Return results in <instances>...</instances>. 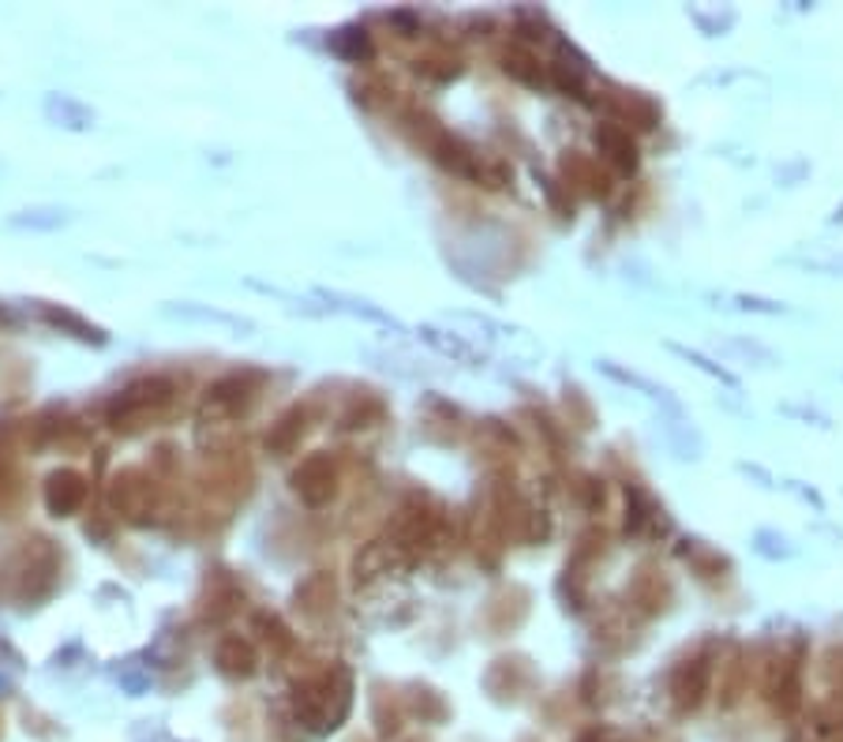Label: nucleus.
<instances>
[{"label": "nucleus", "mask_w": 843, "mask_h": 742, "mask_svg": "<svg viewBox=\"0 0 843 742\" xmlns=\"http://www.w3.org/2000/svg\"><path fill=\"white\" fill-rule=\"evenodd\" d=\"M832 222H836V225L843 222V206H836V214H832Z\"/></svg>", "instance_id": "nucleus-21"}, {"label": "nucleus", "mask_w": 843, "mask_h": 742, "mask_svg": "<svg viewBox=\"0 0 843 742\" xmlns=\"http://www.w3.org/2000/svg\"><path fill=\"white\" fill-rule=\"evenodd\" d=\"M709 694V664L705 660H690L671 675V698L679 712H693Z\"/></svg>", "instance_id": "nucleus-2"}, {"label": "nucleus", "mask_w": 843, "mask_h": 742, "mask_svg": "<svg viewBox=\"0 0 843 742\" xmlns=\"http://www.w3.org/2000/svg\"><path fill=\"white\" fill-rule=\"evenodd\" d=\"M720 349L728 353V356H739V360H758L761 368H772V364H776V353L765 349V345H758V342H739V338H731V342H723Z\"/></svg>", "instance_id": "nucleus-14"}, {"label": "nucleus", "mask_w": 843, "mask_h": 742, "mask_svg": "<svg viewBox=\"0 0 843 742\" xmlns=\"http://www.w3.org/2000/svg\"><path fill=\"white\" fill-rule=\"evenodd\" d=\"M217 668H222L225 675H233V679L252 675V671H255L252 646H247V641H241V638H225L222 649H217Z\"/></svg>", "instance_id": "nucleus-8"}, {"label": "nucleus", "mask_w": 843, "mask_h": 742, "mask_svg": "<svg viewBox=\"0 0 843 742\" xmlns=\"http://www.w3.org/2000/svg\"><path fill=\"white\" fill-rule=\"evenodd\" d=\"M668 353H674L679 360H687V364H693L698 372H705V375H712V379H720L723 387H731V390H739V379L731 375L723 364H717V360H709L705 353H698V349H687V345H674V342H668Z\"/></svg>", "instance_id": "nucleus-11"}, {"label": "nucleus", "mask_w": 843, "mask_h": 742, "mask_svg": "<svg viewBox=\"0 0 843 742\" xmlns=\"http://www.w3.org/2000/svg\"><path fill=\"white\" fill-rule=\"evenodd\" d=\"M64 222L68 217L61 211H23L19 217H12V225H31V230H57Z\"/></svg>", "instance_id": "nucleus-16"}, {"label": "nucleus", "mask_w": 843, "mask_h": 742, "mask_svg": "<svg viewBox=\"0 0 843 742\" xmlns=\"http://www.w3.org/2000/svg\"><path fill=\"white\" fill-rule=\"evenodd\" d=\"M783 413H788V417H799V420L817 424V428H832V420L825 417V413H817V409H802V405H783Z\"/></svg>", "instance_id": "nucleus-18"}, {"label": "nucleus", "mask_w": 843, "mask_h": 742, "mask_svg": "<svg viewBox=\"0 0 843 742\" xmlns=\"http://www.w3.org/2000/svg\"><path fill=\"white\" fill-rule=\"evenodd\" d=\"M319 301H326V308H331V312H349V315H364V319H372V323H383V326H390V331H402V326H398V319H394V315H386L383 308H375V304L360 301V296H349V293H331V289H323V293H319Z\"/></svg>", "instance_id": "nucleus-5"}, {"label": "nucleus", "mask_w": 843, "mask_h": 742, "mask_svg": "<svg viewBox=\"0 0 843 742\" xmlns=\"http://www.w3.org/2000/svg\"><path fill=\"white\" fill-rule=\"evenodd\" d=\"M728 301H731V308H739V312H758V315H783L788 312L776 301H761V296H746V293H735V296H728Z\"/></svg>", "instance_id": "nucleus-15"}, {"label": "nucleus", "mask_w": 843, "mask_h": 742, "mask_svg": "<svg viewBox=\"0 0 843 742\" xmlns=\"http://www.w3.org/2000/svg\"><path fill=\"white\" fill-rule=\"evenodd\" d=\"M446 323L450 326H461V338L473 345L476 353H495L499 349L502 356H510V360H529V356H537V342L529 338L525 331H518V326H506V323H495L488 319V315H465V312H454L446 315Z\"/></svg>", "instance_id": "nucleus-1"}, {"label": "nucleus", "mask_w": 843, "mask_h": 742, "mask_svg": "<svg viewBox=\"0 0 843 742\" xmlns=\"http://www.w3.org/2000/svg\"><path fill=\"white\" fill-rule=\"evenodd\" d=\"M788 488H791V491H799L802 499H806V502H813V507H817V510H825V499H821V495L813 491V488H802V484H788Z\"/></svg>", "instance_id": "nucleus-19"}, {"label": "nucleus", "mask_w": 843, "mask_h": 742, "mask_svg": "<svg viewBox=\"0 0 843 742\" xmlns=\"http://www.w3.org/2000/svg\"><path fill=\"white\" fill-rule=\"evenodd\" d=\"M788 266L810 274H829V278H843V252H810V255H788Z\"/></svg>", "instance_id": "nucleus-12"}, {"label": "nucleus", "mask_w": 843, "mask_h": 742, "mask_svg": "<svg viewBox=\"0 0 843 742\" xmlns=\"http://www.w3.org/2000/svg\"><path fill=\"white\" fill-rule=\"evenodd\" d=\"M420 338L428 342V345H435L439 353L454 356V360H461V364H480L484 360V356L476 353L473 345L461 338V334H443V331H435V326H420Z\"/></svg>", "instance_id": "nucleus-10"}, {"label": "nucleus", "mask_w": 843, "mask_h": 742, "mask_svg": "<svg viewBox=\"0 0 843 742\" xmlns=\"http://www.w3.org/2000/svg\"><path fill=\"white\" fill-rule=\"evenodd\" d=\"M293 480H296V491H301L307 502H323L326 495H331V488H334L331 461H326V458H312L301 472H296Z\"/></svg>", "instance_id": "nucleus-4"}, {"label": "nucleus", "mask_w": 843, "mask_h": 742, "mask_svg": "<svg viewBox=\"0 0 843 742\" xmlns=\"http://www.w3.org/2000/svg\"><path fill=\"white\" fill-rule=\"evenodd\" d=\"M600 372L608 375V379L622 383V387H633V390H641V394H644V398H649V402H660L663 409H671V413H674V417H679V413H682V409H679V402L671 398V390H668V387H660V383L644 379V375H638V372H627V368H619V364H615V360H603V364H600Z\"/></svg>", "instance_id": "nucleus-3"}, {"label": "nucleus", "mask_w": 843, "mask_h": 742, "mask_svg": "<svg viewBox=\"0 0 843 742\" xmlns=\"http://www.w3.org/2000/svg\"><path fill=\"white\" fill-rule=\"evenodd\" d=\"M169 315H181V319H200V323H214V326H225V331H236V334H252V331H255L252 319H241V315L217 312V308H200V304H176V308H169Z\"/></svg>", "instance_id": "nucleus-9"}, {"label": "nucleus", "mask_w": 843, "mask_h": 742, "mask_svg": "<svg viewBox=\"0 0 843 742\" xmlns=\"http://www.w3.org/2000/svg\"><path fill=\"white\" fill-rule=\"evenodd\" d=\"M83 495H87V484L79 480L75 472H57V477L49 480V488H45V502L57 514H68V510H75L79 502H83Z\"/></svg>", "instance_id": "nucleus-7"}, {"label": "nucleus", "mask_w": 843, "mask_h": 742, "mask_svg": "<svg viewBox=\"0 0 843 742\" xmlns=\"http://www.w3.org/2000/svg\"><path fill=\"white\" fill-rule=\"evenodd\" d=\"M578 742H603V735H600V731H585Z\"/></svg>", "instance_id": "nucleus-20"}, {"label": "nucleus", "mask_w": 843, "mask_h": 742, "mask_svg": "<svg viewBox=\"0 0 843 742\" xmlns=\"http://www.w3.org/2000/svg\"><path fill=\"white\" fill-rule=\"evenodd\" d=\"M597 140H600V146H608L611 157L622 165V170H633V165H638V146H633L627 132H619V128H600Z\"/></svg>", "instance_id": "nucleus-13"}, {"label": "nucleus", "mask_w": 843, "mask_h": 742, "mask_svg": "<svg viewBox=\"0 0 843 742\" xmlns=\"http://www.w3.org/2000/svg\"><path fill=\"white\" fill-rule=\"evenodd\" d=\"M45 319L49 323H57V326H68V331H75V338H83V342H102V334L94 331V326H87L83 319H75V315H68V312H45Z\"/></svg>", "instance_id": "nucleus-17"}, {"label": "nucleus", "mask_w": 843, "mask_h": 742, "mask_svg": "<svg viewBox=\"0 0 843 742\" xmlns=\"http://www.w3.org/2000/svg\"><path fill=\"white\" fill-rule=\"evenodd\" d=\"M45 116L49 121H57L61 128H72V132H87V128H94V113L87 105H79L75 98L68 94H53L45 102Z\"/></svg>", "instance_id": "nucleus-6"}]
</instances>
